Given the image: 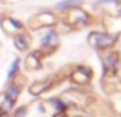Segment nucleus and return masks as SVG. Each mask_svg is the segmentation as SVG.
<instances>
[{
	"instance_id": "obj_9",
	"label": "nucleus",
	"mask_w": 121,
	"mask_h": 117,
	"mask_svg": "<svg viewBox=\"0 0 121 117\" xmlns=\"http://www.w3.org/2000/svg\"><path fill=\"white\" fill-rule=\"evenodd\" d=\"M49 103H51L52 106H55V109H57L58 112H65V111H66V103L63 102L61 99H51Z\"/></svg>"
},
{
	"instance_id": "obj_7",
	"label": "nucleus",
	"mask_w": 121,
	"mask_h": 117,
	"mask_svg": "<svg viewBox=\"0 0 121 117\" xmlns=\"http://www.w3.org/2000/svg\"><path fill=\"white\" fill-rule=\"evenodd\" d=\"M117 63H118V56H117L115 52H107L106 57H104V69L115 71Z\"/></svg>"
},
{
	"instance_id": "obj_12",
	"label": "nucleus",
	"mask_w": 121,
	"mask_h": 117,
	"mask_svg": "<svg viewBox=\"0 0 121 117\" xmlns=\"http://www.w3.org/2000/svg\"><path fill=\"white\" fill-rule=\"evenodd\" d=\"M3 112H5V109H3V108H2V105H0V117L3 116Z\"/></svg>"
},
{
	"instance_id": "obj_10",
	"label": "nucleus",
	"mask_w": 121,
	"mask_h": 117,
	"mask_svg": "<svg viewBox=\"0 0 121 117\" xmlns=\"http://www.w3.org/2000/svg\"><path fill=\"white\" fill-rule=\"evenodd\" d=\"M14 117H26V108L25 106H20V108H17L14 111V114H12Z\"/></svg>"
},
{
	"instance_id": "obj_1",
	"label": "nucleus",
	"mask_w": 121,
	"mask_h": 117,
	"mask_svg": "<svg viewBox=\"0 0 121 117\" xmlns=\"http://www.w3.org/2000/svg\"><path fill=\"white\" fill-rule=\"evenodd\" d=\"M89 42L95 48L104 49V48L112 46L117 42V36L115 34H109V33H92L89 36Z\"/></svg>"
},
{
	"instance_id": "obj_11",
	"label": "nucleus",
	"mask_w": 121,
	"mask_h": 117,
	"mask_svg": "<svg viewBox=\"0 0 121 117\" xmlns=\"http://www.w3.org/2000/svg\"><path fill=\"white\" fill-rule=\"evenodd\" d=\"M100 5H109V3H120V0H98Z\"/></svg>"
},
{
	"instance_id": "obj_8",
	"label": "nucleus",
	"mask_w": 121,
	"mask_h": 117,
	"mask_svg": "<svg viewBox=\"0 0 121 117\" xmlns=\"http://www.w3.org/2000/svg\"><path fill=\"white\" fill-rule=\"evenodd\" d=\"M48 88H49V85H48V82H43V83H34L32 86L29 88V93L32 94V96H39V94H41L43 91H46Z\"/></svg>"
},
{
	"instance_id": "obj_3",
	"label": "nucleus",
	"mask_w": 121,
	"mask_h": 117,
	"mask_svg": "<svg viewBox=\"0 0 121 117\" xmlns=\"http://www.w3.org/2000/svg\"><path fill=\"white\" fill-rule=\"evenodd\" d=\"M58 45V34H57L55 29H48L46 33L41 36L40 39V46H43V48H55V46Z\"/></svg>"
},
{
	"instance_id": "obj_5",
	"label": "nucleus",
	"mask_w": 121,
	"mask_h": 117,
	"mask_svg": "<svg viewBox=\"0 0 121 117\" xmlns=\"http://www.w3.org/2000/svg\"><path fill=\"white\" fill-rule=\"evenodd\" d=\"M83 5V0H60L55 5V9L58 11H66V9H74Z\"/></svg>"
},
{
	"instance_id": "obj_6",
	"label": "nucleus",
	"mask_w": 121,
	"mask_h": 117,
	"mask_svg": "<svg viewBox=\"0 0 121 117\" xmlns=\"http://www.w3.org/2000/svg\"><path fill=\"white\" fill-rule=\"evenodd\" d=\"M20 63H22L20 57H15L14 60H12L11 66H9L8 72H6V82H11V80H14V79H15V75H17L18 71H20Z\"/></svg>"
},
{
	"instance_id": "obj_2",
	"label": "nucleus",
	"mask_w": 121,
	"mask_h": 117,
	"mask_svg": "<svg viewBox=\"0 0 121 117\" xmlns=\"http://www.w3.org/2000/svg\"><path fill=\"white\" fill-rule=\"evenodd\" d=\"M20 85L18 83H14L12 82V85H9L8 89L5 91V97H3V105L2 108L5 109V111H11L12 108H14L15 105V100L18 99V96H20Z\"/></svg>"
},
{
	"instance_id": "obj_4",
	"label": "nucleus",
	"mask_w": 121,
	"mask_h": 117,
	"mask_svg": "<svg viewBox=\"0 0 121 117\" xmlns=\"http://www.w3.org/2000/svg\"><path fill=\"white\" fill-rule=\"evenodd\" d=\"M14 46L18 49V51H26L29 48V37L26 36L25 33H20L17 36H14Z\"/></svg>"
}]
</instances>
